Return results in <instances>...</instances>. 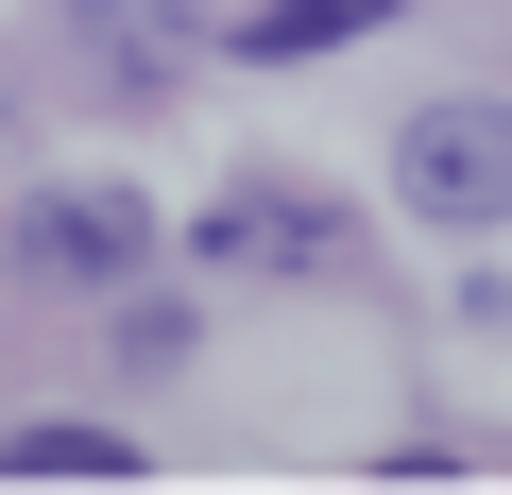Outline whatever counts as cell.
Here are the masks:
<instances>
[{"instance_id":"8992f818","label":"cell","mask_w":512,"mask_h":495,"mask_svg":"<svg viewBox=\"0 0 512 495\" xmlns=\"http://www.w3.org/2000/svg\"><path fill=\"white\" fill-rule=\"evenodd\" d=\"M69 18H86V52H137V69H154V52L205 18V0H69Z\"/></svg>"},{"instance_id":"5b68a950","label":"cell","mask_w":512,"mask_h":495,"mask_svg":"<svg viewBox=\"0 0 512 495\" xmlns=\"http://www.w3.org/2000/svg\"><path fill=\"white\" fill-rule=\"evenodd\" d=\"M0 478H137V427H18Z\"/></svg>"},{"instance_id":"7a4b0ae2","label":"cell","mask_w":512,"mask_h":495,"mask_svg":"<svg viewBox=\"0 0 512 495\" xmlns=\"http://www.w3.org/2000/svg\"><path fill=\"white\" fill-rule=\"evenodd\" d=\"M393 205L444 222V239H495V222H512V103H410V137H393Z\"/></svg>"},{"instance_id":"6da1fadb","label":"cell","mask_w":512,"mask_h":495,"mask_svg":"<svg viewBox=\"0 0 512 495\" xmlns=\"http://www.w3.org/2000/svg\"><path fill=\"white\" fill-rule=\"evenodd\" d=\"M188 257L239 274V291H274V274H291V291H342V274H359V222L308 205V188H274V171H239V188L188 222Z\"/></svg>"},{"instance_id":"277c9868","label":"cell","mask_w":512,"mask_h":495,"mask_svg":"<svg viewBox=\"0 0 512 495\" xmlns=\"http://www.w3.org/2000/svg\"><path fill=\"white\" fill-rule=\"evenodd\" d=\"M410 0H256V18H222V52L239 69H308V52H342V35H393Z\"/></svg>"},{"instance_id":"3957f363","label":"cell","mask_w":512,"mask_h":495,"mask_svg":"<svg viewBox=\"0 0 512 495\" xmlns=\"http://www.w3.org/2000/svg\"><path fill=\"white\" fill-rule=\"evenodd\" d=\"M0 257H18L35 291H137V274H154V205H137V188H35Z\"/></svg>"}]
</instances>
